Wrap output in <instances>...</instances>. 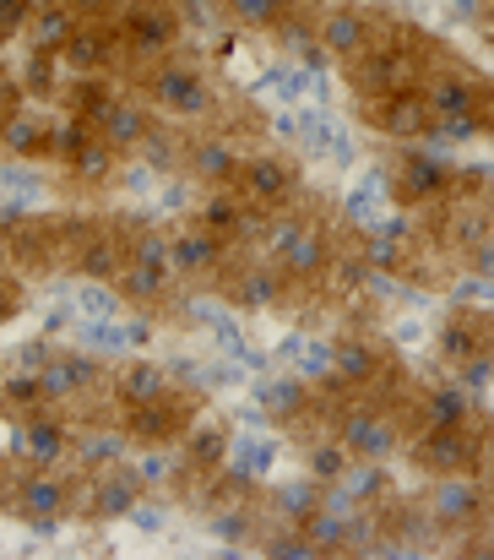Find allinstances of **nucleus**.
<instances>
[{"mask_svg":"<svg viewBox=\"0 0 494 560\" xmlns=\"http://www.w3.org/2000/svg\"><path fill=\"white\" fill-rule=\"evenodd\" d=\"M179 452H185V468L217 474V468L228 463V452H234V435H228V424H223L217 413H201V408H196V419H190L185 435H179Z\"/></svg>","mask_w":494,"mask_h":560,"instance_id":"nucleus-27","label":"nucleus"},{"mask_svg":"<svg viewBox=\"0 0 494 560\" xmlns=\"http://www.w3.org/2000/svg\"><path fill=\"white\" fill-rule=\"evenodd\" d=\"M348 528H353V512H337L327 501H321V512L305 523V534L316 539L321 556H348Z\"/></svg>","mask_w":494,"mask_h":560,"instance_id":"nucleus-42","label":"nucleus"},{"mask_svg":"<svg viewBox=\"0 0 494 560\" xmlns=\"http://www.w3.org/2000/svg\"><path fill=\"white\" fill-rule=\"evenodd\" d=\"M299 164L294 159H283V153H245L239 159V175H234V190L250 201V207H261V212H272V207H289L294 196H299Z\"/></svg>","mask_w":494,"mask_h":560,"instance_id":"nucleus-13","label":"nucleus"},{"mask_svg":"<svg viewBox=\"0 0 494 560\" xmlns=\"http://www.w3.org/2000/svg\"><path fill=\"white\" fill-rule=\"evenodd\" d=\"M473 468L494 485V424H484V441H479V463H473Z\"/></svg>","mask_w":494,"mask_h":560,"instance_id":"nucleus-55","label":"nucleus"},{"mask_svg":"<svg viewBox=\"0 0 494 560\" xmlns=\"http://www.w3.org/2000/svg\"><path fill=\"white\" fill-rule=\"evenodd\" d=\"M0 77H5V71H0Z\"/></svg>","mask_w":494,"mask_h":560,"instance_id":"nucleus-59","label":"nucleus"},{"mask_svg":"<svg viewBox=\"0 0 494 560\" xmlns=\"http://www.w3.org/2000/svg\"><path fill=\"white\" fill-rule=\"evenodd\" d=\"M115 98H120V93H115L109 77H66V88H60V109H66V115H82V120H93V126H98V115H104Z\"/></svg>","mask_w":494,"mask_h":560,"instance_id":"nucleus-36","label":"nucleus"},{"mask_svg":"<svg viewBox=\"0 0 494 560\" xmlns=\"http://www.w3.org/2000/svg\"><path fill=\"white\" fill-rule=\"evenodd\" d=\"M468 419H479V392L468 381H435L413 397L402 424L408 430H446V424H468Z\"/></svg>","mask_w":494,"mask_h":560,"instance_id":"nucleus-17","label":"nucleus"},{"mask_svg":"<svg viewBox=\"0 0 494 560\" xmlns=\"http://www.w3.org/2000/svg\"><path fill=\"white\" fill-rule=\"evenodd\" d=\"M331 435H337L353 457L391 463V457L402 452V441H408V424H402L391 408H380V402H342Z\"/></svg>","mask_w":494,"mask_h":560,"instance_id":"nucleus-8","label":"nucleus"},{"mask_svg":"<svg viewBox=\"0 0 494 560\" xmlns=\"http://www.w3.org/2000/svg\"><path fill=\"white\" fill-rule=\"evenodd\" d=\"M131 446H137V441L126 435V424H120V430H115V424H104V430H71V457H77L82 474L109 468V463H126Z\"/></svg>","mask_w":494,"mask_h":560,"instance_id":"nucleus-33","label":"nucleus"},{"mask_svg":"<svg viewBox=\"0 0 494 560\" xmlns=\"http://www.w3.org/2000/svg\"><path fill=\"white\" fill-rule=\"evenodd\" d=\"M16 311H22V283H16V278H0V327H5Z\"/></svg>","mask_w":494,"mask_h":560,"instance_id":"nucleus-54","label":"nucleus"},{"mask_svg":"<svg viewBox=\"0 0 494 560\" xmlns=\"http://www.w3.org/2000/svg\"><path fill=\"white\" fill-rule=\"evenodd\" d=\"M168 289H174V272L148 267V261H126L120 278H115V294H120L131 311H158V305H168Z\"/></svg>","mask_w":494,"mask_h":560,"instance_id":"nucleus-32","label":"nucleus"},{"mask_svg":"<svg viewBox=\"0 0 494 560\" xmlns=\"http://www.w3.org/2000/svg\"><path fill=\"white\" fill-rule=\"evenodd\" d=\"M49 142H55V120H49L44 109H33V104H22V109L0 126V153L16 159V164L49 159Z\"/></svg>","mask_w":494,"mask_h":560,"instance_id":"nucleus-28","label":"nucleus"},{"mask_svg":"<svg viewBox=\"0 0 494 560\" xmlns=\"http://www.w3.org/2000/svg\"><path fill=\"white\" fill-rule=\"evenodd\" d=\"M38 381H44V402H49V408H60V402H77V397H87V392L109 386V371H104L93 354L55 349V360L38 371Z\"/></svg>","mask_w":494,"mask_h":560,"instance_id":"nucleus-18","label":"nucleus"},{"mask_svg":"<svg viewBox=\"0 0 494 560\" xmlns=\"http://www.w3.org/2000/svg\"><path fill=\"white\" fill-rule=\"evenodd\" d=\"M126 250H131V261H148V267H164L168 272V234L164 229H137V234H126Z\"/></svg>","mask_w":494,"mask_h":560,"instance_id":"nucleus-48","label":"nucleus"},{"mask_svg":"<svg viewBox=\"0 0 494 560\" xmlns=\"http://www.w3.org/2000/svg\"><path fill=\"white\" fill-rule=\"evenodd\" d=\"M348 463H353V452L337 441V435H310V446H305V474H316L321 485H337L342 474H348Z\"/></svg>","mask_w":494,"mask_h":560,"instance_id":"nucleus-41","label":"nucleus"},{"mask_svg":"<svg viewBox=\"0 0 494 560\" xmlns=\"http://www.w3.org/2000/svg\"><path fill=\"white\" fill-rule=\"evenodd\" d=\"M490 234H494V218L484 212V207H462V212L446 223V240H451L457 250H479Z\"/></svg>","mask_w":494,"mask_h":560,"instance_id":"nucleus-44","label":"nucleus"},{"mask_svg":"<svg viewBox=\"0 0 494 560\" xmlns=\"http://www.w3.org/2000/svg\"><path fill=\"white\" fill-rule=\"evenodd\" d=\"M364 261L375 267V272H408V250H402V234H375L369 240V250H364Z\"/></svg>","mask_w":494,"mask_h":560,"instance_id":"nucleus-47","label":"nucleus"},{"mask_svg":"<svg viewBox=\"0 0 494 560\" xmlns=\"http://www.w3.org/2000/svg\"><path fill=\"white\" fill-rule=\"evenodd\" d=\"M11 452H16L22 468H60V463L71 457V424L44 402V408L22 413V424H16V435H11Z\"/></svg>","mask_w":494,"mask_h":560,"instance_id":"nucleus-15","label":"nucleus"},{"mask_svg":"<svg viewBox=\"0 0 494 560\" xmlns=\"http://www.w3.org/2000/svg\"><path fill=\"white\" fill-rule=\"evenodd\" d=\"M153 131H158V126H153V104H148V98H126V93H120V98L98 115V137H104L109 148H120L126 159L142 153Z\"/></svg>","mask_w":494,"mask_h":560,"instance_id":"nucleus-26","label":"nucleus"},{"mask_svg":"<svg viewBox=\"0 0 494 560\" xmlns=\"http://www.w3.org/2000/svg\"><path fill=\"white\" fill-rule=\"evenodd\" d=\"M430 44H435V38H419L413 27L386 22L380 44H375L369 55L348 60L342 71H348V82H353V93H358V98L419 93V82H424V71H430Z\"/></svg>","mask_w":494,"mask_h":560,"instance_id":"nucleus-1","label":"nucleus"},{"mask_svg":"<svg viewBox=\"0 0 494 560\" xmlns=\"http://www.w3.org/2000/svg\"><path fill=\"white\" fill-rule=\"evenodd\" d=\"M391 375V354L375 338H337L331 343V392H375Z\"/></svg>","mask_w":494,"mask_h":560,"instance_id":"nucleus-16","label":"nucleus"},{"mask_svg":"<svg viewBox=\"0 0 494 560\" xmlns=\"http://www.w3.org/2000/svg\"><path fill=\"white\" fill-rule=\"evenodd\" d=\"M228 261V240L207 234L201 223H185L168 234V272L174 278H212Z\"/></svg>","mask_w":494,"mask_h":560,"instance_id":"nucleus-23","label":"nucleus"},{"mask_svg":"<svg viewBox=\"0 0 494 560\" xmlns=\"http://www.w3.org/2000/svg\"><path fill=\"white\" fill-rule=\"evenodd\" d=\"M49 360H55V343H49V338H33V343H22V354H16L22 371H44Z\"/></svg>","mask_w":494,"mask_h":560,"instance_id":"nucleus-52","label":"nucleus"},{"mask_svg":"<svg viewBox=\"0 0 494 560\" xmlns=\"http://www.w3.org/2000/svg\"><path fill=\"white\" fill-rule=\"evenodd\" d=\"M77 27H82L77 5H71V0H49V5L33 11V22L22 27V49H27V55H55V60H60V49L77 38Z\"/></svg>","mask_w":494,"mask_h":560,"instance_id":"nucleus-29","label":"nucleus"},{"mask_svg":"<svg viewBox=\"0 0 494 560\" xmlns=\"http://www.w3.org/2000/svg\"><path fill=\"white\" fill-rule=\"evenodd\" d=\"M267 261L289 278V283H316L327 278L337 250H331V234L316 218H278L267 229Z\"/></svg>","mask_w":494,"mask_h":560,"instance_id":"nucleus-4","label":"nucleus"},{"mask_svg":"<svg viewBox=\"0 0 494 560\" xmlns=\"http://www.w3.org/2000/svg\"><path fill=\"white\" fill-rule=\"evenodd\" d=\"M126 261H131V250H126V234H115V229H87L71 250V272L82 283H115Z\"/></svg>","mask_w":494,"mask_h":560,"instance_id":"nucleus-25","label":"nucleus"},{"mask_svg":"<svg viewBox=\"0 0 494 560\" xmlns=\"http://www.w3.org/2000/svg\"><path fill=\"white\" fill-rule=\"evenodd\" d=\"M120 170H126V153H120V148H109V142L98 137V142L71 164V180H77L82 190H104V186H115V175H120Z\"/></svg>","mask_w":494,"mask_h":560,"instance_id":"nucleus-37","label":"nucleus"},{"mask_svg":"<svg viewBox=\"0 0 494 560\" xmlns=\"http://www.w3.org/2000/svg\"><path fill=\"white\" fill-rule=\"evenodd\" d=\"M142 501H148V479L137 463L93 468V474H82V490H77V512L93 523H126Z\"/></svg>","mask_w":494,"mask_h":560,"instance_id":"nucleus-9","label":"nucleus"},{"mask_svg":"<svg viewBox=\"0 0 494 560\" xmlns=\"http://www.w3.org/2000/svg\"><path fill=\"white\" fill-rule=\"evenodd\" d=\"M289 289H294V283H289L267 256L223 278V294H228L234 311H278V305H289Z\"/></svg>","mask_w":494,"mask_h":560,"instance_id":"nucleus-24","label":"nucleus"},{"mask_svg":"<svg viewBox=\"0 0 494 560\" xmlns=\"http://www.w3.org/2000/svg\"><path fill=\"white\" fill-rule=\"evenodd\" d=\"M316 33H321V55H327V60H337V66H348V60H358V55H369V49L380 44L386 16H380L375 5L337 0L327 16L316 22Z\"/></svg>","mask_w":494,"mask_h":560,"instance_id":"nucleus-11","label":"nucleus"},{"mask_svg":"<svg viewBox=\"0 0 494 560\" xmlns=\"http://www.w3.org/2000/svg\"><path fill=\"white\" fill-rule=\"evenodd\" d=\"M168 392H174V375H168L164 365H153V360H131V365H120V371L109 375V397H115L120 408L164 402Z\"/></svg>","mask_w":494,"mask_h":560,"instance_id":"nucleus-30","label":"nucleus"},{"mask_svg":"<svg viewBox=\"0 0 494 560\" xmlns=\"http://www.w3.org/2000/svg\"><path fill=\"white\" fill-rule=\"evenodd\" d=\"M0 402L11 408V413H33V408H44V381H38V371H16L0 381Z\"/></svg>","mask_w":494,"mask_h":560,"instance_id":"nucleus-43","label":"nucleus"},{"mask_svg":"<svg viewBox=\"0 0 494 560\" xmlns=\"http://www.w3.org/2000/svg\"><path fill=\"white\" fill-rule=\"evenodd\" d=\"M120 27H109V22H82L77 27V38L60 49V66H66V77H109V66L120 60Z\"/></svg>","mask_w":494,"mask_h":560,"instance_id":"nucleus-21","label":"nucleus"},{"mask_svg":"<svg viewBox=\"0 0 494 560\" xmlns=\"http://www.w3.org/2000/svg\"><path fill=\"white\" fill-rule=\"evenodd\" d=\"M337 485H342V495H348L353 506H386V501H391V463L353 457L348 474H342Z\"/></svg>","mask_w":494,"mask_h":560,"instance_id":"nucleus-34","label":"nucleus"},{"mask_svg":"<svg viewBox=\"0 0 494 560\" xmlns=\"http://www.w3.org/2000/svg\"><path fill=\"white\" fill-rule=\"evenodd\" d=\"M5 506H11L22 523H33V528L49 534V528H60L66 512H77V485H71L60 468H22V474L11 479Z\"/></svg>","mask_w":494,"mask_h":560,"instance_id":"nucleus-10","label":"nucleus"},{"mask_svg":"<svg viewBox=\"0 0 494 560\" xmlns=\"http://www.w3.org/2000/svg\"><path fill=\"white\" fill-rule=\"evenodd\" d=\"M484 424H490V419L479 413V419H468V424H446V430H408L402 457H408L424 479H435V474H462V468L479 463Z\"/></svg>","mask_w":494,"mask_h":560,"instance_id":"nucleus-7","label":"nucleus"},{"mask_svg":"<svg viewBox=\"0 0 494 560\" xmlns=\"http://www.w3.org/2000/svg\"><path fill=\"white\" fill-rule=\"evenodd\" d=\"M278 44H283L289 55H305V60H327V55H321V33H316V22H305L299 11H294L289 22H278Z\"/></svg>","mask_w":494,"mask_h":560,"instance_id":"nucleus-46","label":"nucleus"},{"mask_svg":"<svg viewBox=\"0 0 494 560\" xmlns=\"http://www.w3.org/2000/svg\"><path fill=\"white\" fill-rule=\"evenodd\" d=\"M419 93H424V104H430L435 120H446V115H490L494 120L490 77L473 71V66H462V60H446V55H435V49H430V71H424Z\"/></svg>","mask_w":494,"mask_h":560,"instance_id":"nucleus-5","label":"nucleus"},{"mask_svg":"<svg viewBox=\"0 0 494 560\" xmlns=\"http://www.w3.org/2000/svg\"><path fill=\"white\" fill-rule=\"evenodd\" d=\"M358 115L369 131H380L397 148H413L424 137H435V115L424 104V93H386V98H358Z\"/></svg>","mask_w":494,"mask_h":560,"instance_id":"nucleus-12","label":"nucleus"},{"mask_svg":"<svg viewBox=\"0 0 494 560\" xmlns=\"http://www.w3.org/2000/svg\"><path fill=\"white\" fill-rule=\"evenodd\" d=\"M131 517H137V528H148V534H158V528H164V517H158V512H153L148 501H142V506H137Z\"/></svg>","mask_w":494,"mask_h":560,"instance_id":"nucleus-57","label":"nucleus"},{"mask_svg":"<svg viewBox=\"0 0 494 560\" xmlns=\"http://www.w3.org/2000/svg\"><path fill=\"white\" fill-rule=\"evenodd\" d=\"M22 104H27V88H22L16 77H0V126H5Z\"/></svg>","mask_w":494,"mask_h":560,"instance_id":"nucleus-53","label":"nucleus"},{"mask_svg":"<svg viewBox=\"0 0 494 560\" xmlns=\"http://www.w3.org/2000/svg\"><path fill=\"white\" fill-rule=\"evenodd\" d=\"M196 223H201L207 234H217V240L234 245V240L261 234V207H250L234 186H207L201 207H196Z\"/></svg>","mask_w":494,"mask_h":560,"instance_id":"nucleus-20","label":"nucleus"},{"mask_svg":"<svg viewBox=\"0 0 494 560\" xmlns=\"http://www.w3.org/2000/svg\"><path fill=\"white\" fill-rule=\"evenodd\" d=\"M49 0H0V44L22 38V27L33 22V11H44Z\"/></svg>","mask_w":494,"mask_h":560,"instance_id":"nucleus-50","label":"nucleus"},{"mask_svg":"<svg viewBox=\"0 0 494 560\" xmlns=\"http://www.w3.org/2000/svg\"><path fill=\"white\" fill-rule=\"evenodd\" d=\"M120 44H126V55L148 71L153 60H164L179 49V38H185V11H179V0H126V11H120Z\"/></svg>","mask_w":494,"mask_h":560,"instance_id":"nucleus-6","label":"nucleus"},{"mask_svg":"<svg viewBox=\"0 0 494 560\" xmlns=\"http://www.w3.org/2000/svg\"><path fill=\"white\" fill-rule=\"evenodd\" d=\"M424 512H430V523H435L440 539H473L479 528H490V517H494V485L479 468L435 474V485L424 495Z\"/></svg>","mask_w":494,"mask_h":560,"instance_id":"nucleus-2","label":"nucleus"},{"mask_svg":"<svg viewBox=\"0 0 494 560\" xmlns=\"http://www.w3.org/2000/svg\"><path fill=\"white\" fill-rule=\"evenodd\" d=\"M212 534L217 539H256V523H250V512H217L212 517Z\"/></svg>","mask_w":494,"mask_h":560,"instance_id":"nucleus-51","label":"nucleus"},{"mask_svg":"<svg viewBox=\"0 0 494 560\" xmlns=\"http://www.w3.org/2000/svg\"><path fill=\"white\" fill-rule=\"evenodd\" d=\"M142 98H148L153 109L174 115V120H207V115L217 109V93H212L207 71H201L196 60H185L179 49L164 55V60H153V66L142 71Z\"/></svg>","mask_w":494,"mask_h":560,"instance_id":"nucleus-3","label":"nucleus"},{"mask_svg":"<svg viewBox=\"0 0 494 560\" xmlns=\"http://www.w3.org/2000/svg\"><path fill=\"white\" fill-rule=\"evenodd\" d=\"M228 16L250 33H278V22H289L299 11V0H223Z\"/></svg>","mask_w":494,"mask_h":560,"instance_id":"nucleus-40","label":"nucleus"},{"mask_svg":"<svg viewBox=\"0 0 494 560\" xmlns=\"http://www.w3.org/2000/svg\"><path fill=\"white\" fill-rule=\"evenodd\" d=\"M490 16H494V0H490Z\"/></svg>","mask_w":494,"mask_h":560,"instance_id":"nucleus-58","label":"nucleus"},{"mask_svg":"<svg viewBox=\"0 0 494 560\" xmlns=\"http://www.w3.org/2000/svg\"><path fill=\"white\" fill-rule=\"evenodd\" d=\"M256 402H261L267 419H278V424H299V419L310 413L316 392H310L299 375H289V381H267V386L256 392Z\"/></svg>","mask_w":494,"mask_h":560,"instance_id":"nucleus-35","label":"nucleus"},{"mask_svg":"<svg viewBox=\"0 0 494 560\" xmlns=\"http://www.w3.org/2000/svg\"><path fill=\"white\" fill-rule=\"evenodd\" d=\"M196 419V402L190 397H179V392H168L164 402H148V408H126V435L148 452V446H168V441H179L185 435V424Z\"/></svg>","mask_w":494,"mask_h":560,"instance_id":"nucleus-19","label":"nucleus"},{"mask_svg":"<svg viewBox=\"0 0 494 560\" xmlns=\"http://www.w3.org/2000/svg\"><path fill=\"white\" fill-rule=\"evenodd\" d=\"M468 267H473V272H484V278H494V234L479 245V250H468Z\"/></svg>","mask_w":494,"mask_h":560,"instance_id":"nucleus-56","label":"nucleus"},{"mask_svg":"<svg viewBox=\"0 0 494 560\" xmlns=\"http://www.w3.org/2000/svg\"><path fill=\"white\" fill-rule=\"evenodd\" d=\"M494 120L490 115H446V120H435V137H446V142H473V137H490Z\"/></svg>","mask_w":494,"mask_h":560,"instance_id":"nucleus-49","label":"nucleus"},{"mask_svg":"<svg viewBox=\"0 0 494 560\" xmlns=\"http://www.w3.org/2000/svg\"><path fill=\"white\" fill-rule=\"evenodd\" d=\"M440 349H446V360L451 365H462V360H473V354H484L490 343H484V332H479V322H468V316H457L446 332H440Z\"/></svg>","mask_w":494,"mask_h":560,"instance_id":"nucleus-45","label":"nucleus"},{"mask_svg":"<svg viewBox=\"0 0 494 560\" xmlns=\"http://www.w3.org/2000/svg\"><path fill=\"white\" fill-rule=\"evenodd\" d=\"M391 196H397L402 207L446 201V196H451V164H446V159H435V153H424L419 142H413V148H402V153L391 159Z\"/></svg>","mask_w":494,"mask_h":560,"instance_id":"nucleus-14","label":"nucleus"},{"mask_svg":"<svg viewBox=\"0 0 494 560\" xmlns=\"http://www.w3.org/2000/svg\"><path fill=\"white\" fill-rule=\"evenodd\" d=\"M239 148L223 137V131H196L190 142H185V159H179V170L196 180V186H234V175H239Z\"/></svg>","mask_w":494,"mask_h":560,"instance_id":"nucleus-22","label":"nucleus"},{"mask_svg":"<svg viewBox=\"0 0 494 560\" xmlns=\"http://www.w3.org/2000/svg\"><path fill=\"white\" fill-rule=\"evenodd\" d=\"M321 501H327V485H321L316 474H305V479H283V485L267 490L272 523H294V528H305V523L321 512Z\"/></svg>","mask_w":494,"mask_h":560,"instance_id":"nucleus-31","label":"nucleus"},{"mask_svg":"<svg viewBox=\"0 0 494 560\" xmlns=\"http://www.w3.org/2000/svg\"><path fill=\"white\" fill-rule=\"evenodd\" d=\"M98 142V126L93 120H82V115H60L55 120V142H49V159L60 164V170H71L87 148Z\"/></svg>","mask_w":494,"mask_h":560,"instance_id":"nucleus-38","label":"nucleus"},{"mask_svg":"<svg viewBox=\"0 0 494 560\" xmlns=\"http://www.w3.org/2000/svg\"><path fill=\"white\" fill-rule=\"evenodd\" d=\"M256 550L272 560H321L316 539L305 528H294V523H267V534L256 539Z\"/></svg>","mask_w":494,"mask_h":560,"instance_id":"nucleus-39","label":"nucleus"}]
</instances>
